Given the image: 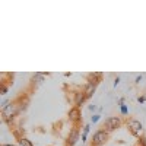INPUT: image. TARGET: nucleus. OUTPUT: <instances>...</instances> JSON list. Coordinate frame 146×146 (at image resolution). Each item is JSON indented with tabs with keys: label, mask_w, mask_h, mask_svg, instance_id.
<instances>
[{
	"label": "nucleus",
	"mask_w": 146,
	"mask_h": 146,
	"mask_svg": "<svg viewBox=\"0 0 146 146\" xmlns=\"http://www.w3.org/2000/svg\"><path fill=\"white\" fill-rule=\"evenodd\" d=\"M120 104H121V113H123L124 115L127 114V107L124 105V102H123V99H120Z\"/></svg>",
	"instance_id": "obj_10"
},
{
	"label": "nucleus",
	"mask_w": 146,
	"mask_h": 146,
	"mask_svg": "<svg viewBox=\"0 0 146 146\" xmlns=\"http://www.w3.org/2000/svg\"><path fill=\"white\" fill-rule=\"evenodd\" d=\"M140 80H142V76H137V78H136V83H139Z\"/></svg>",
	"instance_id": "obj_16"
},
{
	"label": "nucleus",
	"mask_w": 146,
	"mask_h": 146,
	"mask_svg": "<svg viewBox=\"0 0 146 146\" xmlns=\"http://www.w3.org/2000/svg\"><path fill=\"white\" fill-rule=\"evenodd\" d=\"M120 124H121L120 117H110L104 123V129H105V132H114L115 129L120 127Z\"/></svg>",
	"instance_id": "obj_2"
},
{
	"label": "nucleus",
	"mask_w": 146,
	"mask_h": 146,
	"mask_svg": "<svg viewBox=\"0 0 146 146\" xmlns=\"http://www.w3.org/2000/svg\"><path fill=\"white\" fill-rule=\"evenodd\" d=\"M98 120H99V115H94V117H92V123H96Z\"/></svg>",
	"instance_id": "obj_13"
},
{
	"label": "nucleus",
	"mask_w": 146,
	"mask_h": 146,
	"mask_svg": "<svg viewBox=\"0 0 146 146\" xmlns=\"http://www.w3.org/2000/svg\"><path fill=\"white\" fill-rule=\"evenodd\" d=\"M79 139V127H73L69 133V137H67V146H73Z\"/></svg>",
	"instance_id": "obj_4"
},
{
	"label": "nucleus",
	"mask_w": 146,
	"mask_h": 146,
	"mask_svg": "<svg viewBox=\"0 0 146 146\" xmlns=\"http://www.w3.org/2000/svg\"><path fill=\"white\" fill-rule=\"evenodd\" d=\"M44 79H45V75H44V73H35V75L32 76V82L41 83V82H44Z\"/></svg>",
	"instance_id": "obj_7"
},
{
	"label": "nucleus",
	"mask_w": 146,
	"mask_h": 146,
	"mask_svg": "<svg viewBox=\"0 0 146 146\" xmlns=\"http://www.w3.org/2000/svg\"><path fill=\"white\" fill-rule=\"evenodd\" d=\"M2 146H15V145H2Z\"/></svg>",
	"instance_id": "obj_17"
},
{
	"label": "nucleus",
	"mask_w": 146,
	"mask_h": 146,
	"mask_svg": "<svg viewBox=\"0 0 146 146\" xmlns=\"http://www.w3.org/2000/svg\"><path fill=\"white\" fill-rule=\"evenodd\" d=\"M118 82H120V79L117 78V79H115V80H114V86H117V85H118Z\"/></svg>",
	"instance_id": "obj_15"
},
{
	"label": "nucleus",
	"mask_w": 146,
	"mask_h": 146,
	"mask_svg": "<svg viewBox=\"0 0 146 146\" xmlns=\"http://www.w3.org/2000/svg\"><path fill=\"white\" fill-rule=\"evenodd\" d=\"M88 132H89V126H85V129H83V136H82V139H83V140L86 139V134H88Z\"/></svg>",
	"instance_id": "obj_11"
},
{
	"label": "nucleus",
	"mask_w": 146,
	"mask_h": 146,
	"mask_svg": "<svg viewBox=\"0 0 146 146\" xmlns=\"http://www.w3.org/2000/svg\"><path fill=\"white\" fill-rule=\"evenodd\" d=\"M137 101H139V102H145L146 98H145V96H139V99H137Z\"/></svg>",
	"instance_id": "obj_14"
},
{
	"label": "nucleus",
	"mask_w": 146,
	"mask_h": 146,
	"mask_svg": "<svg viewBox=\"0 0 146 146\" xmlns=\"http://www.w3.org/2000/svg\"><path fill=\"white\" fill-rule=\"evenodd\" d=\"M6 92H7V86H6V85H2V95H5Z\"/></svg>",
	"instance_id": "obj_12"
},
{
	"label": "nucleus",
	"mask_w": 146,
	"mask_h": 146,
	"mask_svg": "<svg viewBox=\"0 0 146 146\" xmlns=\"http://www.w3.org/2000/svg\"><path fill=\"white\" fill-rule=\"evenodd\" d=\"M85 99H86V95H85V92H80V94H78V95H76V105H75V107H80V105L83 104V102H85Z\"/></svg>",
	"instance_id": "obj_6"
},
{
	"label": "nucleus",
	"mask_w": 146,
	"mask_h": 146,
	"mask_svg": "<svg viewBox=\"0 0 146 146\" xmlns=\"http://www.w3.org/2000/svg\"><path fill=\"white\" fill-rule=\"evenodd\" d=\"M19 145L21 146H34L31 143V140H28V139H25V137H21V139H19Z\"/></svg>",
	"instance_id": "obj_9"
},
{
	"label": "nucleus",
	"mask_w": 146,
	"mask_h": 146,
	"mask_svg": "<svg viewBox=\"0 0 146 146\" xmlns=\"http://www.w3.org/2000/svg\"><path fill=\"white\" fill-rule=\"evenodd\" d=\"M95 89H96V86H95V85H91V83H88L86 89H85V95H86V98L92 96V94L95 92Z\"/></svg>",
	"instance_id": "obj_8"
},
{
	"label": "nucleus",
	"mask_w": 146,
	"mask_h": 146,
	"mask_svg": "<svg viewBox=\"0 0 146 146\" xmlns=\"http://www.w3.org/2000/svg\"><path fill=\"white\" fill-rule=\"evenodd\" d=\"M127 126H129V129L132 130L133 134H136V136L140 134L142 129H143V127H142V123H140V121H137V120H130V121L127 123Z\"/></svg>",
	"instance_id": "obj_3"
},
{
	"label": "nucleus",
	"mask_w": 146,
	"mask_h": 146,
	"mask_svg": "<svg viewBox=\"0 0 146 146\" xmlns=\"http://www.w3.org/2000/svg\"><path fill=\"white\" fill-rule=\"evenodd\" d=\"M107 139H108V132H105V130H98V132L94 134V137H92V145L94 146H101L107 142Z\"/></svg>",
	"instance_id": "obj_1"
},
{
	"label": "nucleus",
	"mask_w": 146,
	"mask_h": 146,
	"mask_svg": "<svg viewBox=\"0 0 146 146\" xmlns=\"http://www.w3.org/2000/svg\"><path fill=\"white\" fill-rule=\"evenodd\" d=\"M69 117H70V120H73V121L79 120V117H80V110H79L78 107L72 108L70 110V113H69Z\"/></svg>",
	"instance_id": "obj_5"
}]
</instances>
